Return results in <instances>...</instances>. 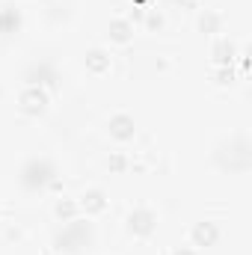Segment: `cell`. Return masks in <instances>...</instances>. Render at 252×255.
I'll list each match as a JSON object with an SVG mask.
<instances>
[{"mask_svg":"<svg viewBox=\"0 0 252 255\" xmlns=\"http://www.w3.org/2000/svg\"><path fill=\"white\" fill-rule=\"evenodd\" d=\"M199 30H205V33H217V30H220V15L205 12V15L199 18Z\"/></svg>","mask_w":252,"mask_h":255,"instance_id":"4fadbf2b","label":"cell"},{"mask_svg":"<svg viewBox=\"0 0 252 255\" xmlns=\"http://www.w3.org/2000/svg\"><path fill=\"white\" fill-rule=\"evenodd\" d=\"M48 181H54V166H51L45 157L30 160V163L24 166V187H30V190H42Z\"/></svg>","mask_w":252,"mask_h":255,"instance_id":"7a4b0ae2","label":"cell"},{"mask_svg":"<svg viewBox=\"0 0 252 255\" xmlns=\"http://www.w3.org/2000/svg\"><path fill=\"white\" fill-rule=\"evenodd\" d=\"M130 39H133V24H130L127 18H113V21H110V42L127 45Z\"/></svg>","mask_w":252,"mask_h":255,"instance_id":"52a82bcc","label":"cell"},{"mask_svg":"<svg viewBox=\"0 0 252 255\" xmlns=\"http://www.w3.org/2000/svg\"><path fill=\"white\" fill-rule=\"evenodd\" d=\"M172 255H196V250H190V247H178Z\"/></svg>","mask_w":252,"mask_h":255,"instance_id":"9a60e30c","label":"cell"},{"mask_svg":"<svg viewBox=\"0 0 252 255\" xmlns=\"http://www.w3.org/2000/svg\"><path fill=\"white\" fill-rule=\"evenodd\" d=\"M107 130H110L113 139L127 142V139H133V133H136V122H133L130 113H113L110 122H107Z\"/></svg>","mask_w":252,"mask_h":255,"instance_id":"277c9868","label":"cell"},{"mask_svg":"<svg viewBox=\"0 0 252 255\" xmlns=\"http://www.w3.org/2000/svg\"><path fill=\"white\" fill-rule=\"evenodd\" d=\"M214 83H220V86H232V83H235V71H232V65H217V71H214Z\"/></svg>","mask_w":252,"mask_h":255,"instance_id":"8fae6325","label":"cell"},{"mask_svg":"<svg viewBox=\"0 0 252 255\" xmlns=\"http://www.w3.org/2000/svg\"><path fill=\"white\" fill-rule=\"evenodd\" d=\"M145 24H148V27H151V30H154V27H160V24H163V18H160V15H154V12H151V15H148V21H145Z\"/></svg>","mask_w":252,"mask_h":255,"instance_id":"5bb4252c","label":"cell"},{"mask_svg":"<svg viewBox=\"0 0 252 255\" xmlns=\"http://www.w3.org/2000/svg\"><path fill=\"white\" fill-rule=\"evenodd\" d=\"M86 71H89V74H104V71H110V57H107V51L92 48V51L86 54Z\"/></svg>","mask_w":252,"mask_h":255,"instance_id":"9c48e42d","label":"cell"},{"mask_svg":"<svg viewBox=\"0 0 252 255\" xmlns=\"http://www.w3.org/2000/svg\"><path fill=\"white\" fill-rule=\"evenodd\" d=\"M107 166H110V172H116V175H122L127 169V157L122 154V151H113L110 157H107Z\"/></svg>","mask_w":252,"mask_h":255,"instance_id":"7c38bea8","label":"cell"},{"mask_svg":"<svg viewBox=\"0 0 252 255\" xmlns=\"http://www.w3.org/2000/svg\"><path fill=\"white\" fill-rule=\"evenodd\" d=\"M211 54H214V63L217 65H232L235 63V54H238V45L232 39H217Z\"/></svg>","mask_w":252,"mask_h":255,"instance_id":"ba28073f","label":"cell"},{"mask_svg":"<svg viewBox=\"0 0 252 255\" xmlns=\"http://www.w3.org/2000/svg\"><path fill=\"white\" fill-rule=\"evenodd\" d=\"M190 238H193V247H214L220 241V226L211 223V220H202V223L193 226V235Z\"/></svg>","mask_w":252,"mask_h":255,"instance_id":"5b68a950","label":"cell"},{"mask_svg":"<svg viewBox=\"0 0 252 255\" xmlns=\"http://www.w3.org/2000/svg\"><path fill=\"white\" fill-rule=\"evenodd\" d=\"M18 107H21V113H27V116H39V113L48 110V92L39 89V86H27V89L21 92V98H18Z\"/></svg>","mask_w":252,"mask_h":255,"instance_id":"3957f363","label":"cell"},{"mask_svg":"<svg viewBox=\"0 0 252 255\" xmlns=\"http://www.w3.org/2000/svg\"><path fill=\"white\" fill-rule=\"evenodd\" d=\"M154 229H157V214H154L151 208L139 205V208H133V211L127 214V232H130L133 238H148Z\"/></svg>","mask_w":252,"mask_h":255,"instance_id":"6da1fadb","label":"cell"},{"mask_svg":"<svg viewBox=\"0 0 252 255\" xmlns=\"http://www.w3.org/2000/svg\"><path fill=\"white\" fill-rule=\"evenodd\" d=\"M77 211H80V208H77V202H74V199H60V202H57V217H60L63 223L77 220Z\"/></svg>","mask_w":252,"mask_h":255,"instance_id":"30bf717a","label":"cell"},{"mask_svg":"<svg viewBox=\"0 0 252 255\" xmlns=\"http://www.w3.org/2000/svg\"><path fill=\"white\" fill-rule=\"evenodd\" d=\"M184 3H196V0H184Z\"/></svg>","mask_w":252,"mask_h":255,"instance_id":"2e32d148","label":"cell"},{"mask_svg":"<svg viewBox=\"0 0 252 255\" xmlns=\"http://www.w3.org/2000/svg\"><path fill=\"white\" fill-rule=\"evenodd\" d=\"M77 208H80V211H86L89 217L104 214V211H107V196H104V190L92 187V190H86L80 199H77Z\"/></svg>","mask_w":252,"mask_h":255,"instance_id":"8992f818","label":"cell"}]
</instances>
